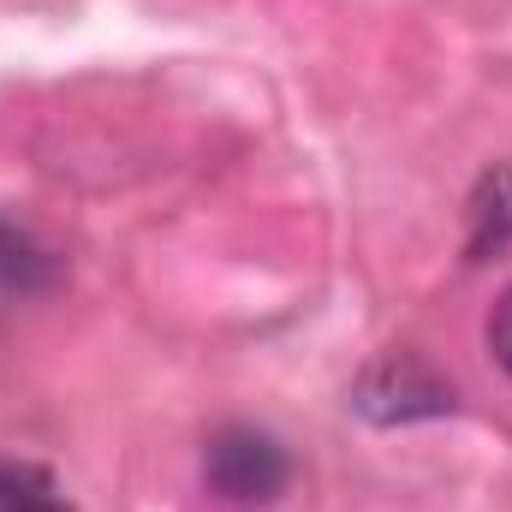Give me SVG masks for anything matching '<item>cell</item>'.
<instances>
[{"label":"cell","mask_w":512,"mask_h":512,"mask_svg":"<svg viewBox=\"0 0 512 512\" xmlns=\"http://www.w3.org/2000/svg\"><path fill=\"white\" fill-rule=\"evenodd\" d=\"M352 411L370 423H423V417H447L453 411V382L423 358V352H382L376 364H364V376L352 382Z\"/></svg>","instance_id":"obj_2"},{"label":"cell","mask_w":512,"mask_h":512,"mask_svg":"<svg viewBox=\"0 0 512 512\" xmlns=\"http://www.w3.org/2000/svg\"><path fill=\"white\" fill-rule=\"evenodd\" d=\"M512 245V161H495L465 209V262H489Z\"/></svg>","instance_id":"obj_3"},{"label":"cell","mask_w":512,"mask_h":512,"mask_svg":"<svg viewBox=\"0 0 512 512\" xmlns=\"http://www.w3.org/2000/svg\"><path fill=\"white\" fill-rule=\"evenodd\" d=\"M0 512H72L42 465H0Z\"/></svg>","instance_id":"obj_5"},{"label":"cell","mask_w":512,"mask_h":512,"mask_svg":"<svg viewBox=\"0 0 512 512\" xmlns=\"http://www.w3.org/2000/svg\"><path fill=\"white\" fill-rule=\"evenodd\" d=\"M60 280V262L48 245H36V233H24L18 221H0V292H42Z\"/></svg>","instance_id":"obj_4"},{"label":"cell","mask_w":512,"mask_h":512,"mask_svg":"<svg viewBox=\"0 0 512 512\" xmlns=\"http://www.w3.org/2000/svg\"><path fill=\"white\" fill-rule=\"evenodd\" d=\"M489 352H495V364L512 376V286L495 298V310H489Z\"/></svg>","instance_id":"obj_6"},{"label":"cell","mask_w":512,"mask_h":512,"mask_svg":"<svg viewBox=\"0 0 512 512\" xmlns=\"http://www.w3.org/2000/svg\"><path fill=\"white\" fill-rule=\"evenodd\" d=\"M292 483V459L286 447L268 435V429H251V423H227L209 435L203 447V489L227 507H268L280 501V489Z\"/></svg>","instance_id":"obj_1"}]
</instances>
